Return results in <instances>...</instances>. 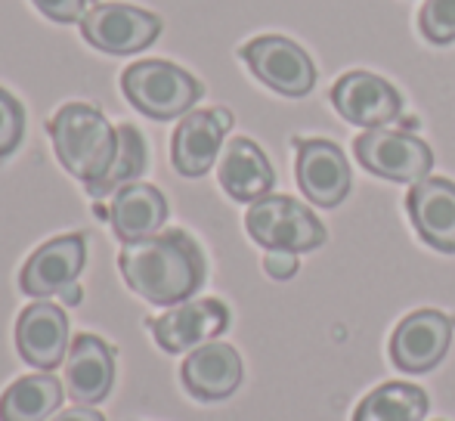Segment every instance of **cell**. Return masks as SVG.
<instances>
[{
	"instance_id": "6da1fadb",
	"label": "cell",
	"mask_w": 455,
	"mask_h": 421,
	"mask_svg": "<svg viewBox=\"0 0 455 421\" xmlns=\"http://www.w3.org/2000/svg\"><path fill=\"white\" fill-rule=\"evenodd\" d=\"M121 276L143 301L156 307H177L192 301L208 276V264L198 242L183 229L156 233L149 239L127 242L121 248Z\"/></svg>"
},
{
	"instance_id": "7a4b0ae2",
	"label": "cell",
	"mask_w": 455,
	"mask_h": 421,
	"mask_svg": "<svg viewBox=\"0 0 455 421\" xmlns=\"http://www.w3.org/2000/svg\"><path fill=\"white\" fill-rule=\"evenodd\" d=\"M50 139L60 164L87 187H96L108 174L118 149V131L100 108L87 103H68L50 118Z\"/></svg>"
},
{
	"instance_id": "3957f363",
	"label": "cell",
	"mask_w": 455,
	"mask_h": 421,
	"mask_svg": "<svg viewBox=\"0 0 455 421\" xmlns=\"http://www.w3.org/2000/svg\"><path fill=\"white\" fill-rule=\"evenodd\" d=\"M121 91L127 103L152 121H171L189 115L192 106L202 99V84L186 68L164 60L133 62L121 75Z\"/></svg>"
},
{
	"instance_id": "277c9868",
	"label": "cell",
	"mask_w": 455,
	"mask_h": 421,
	"mask_svg": "<svg viewBox=\"0 0 455 421\" xmlns=\"http://www.w3.org/2000/svg\"><path fill=\"white\" fill-rule=\"evenodd\" d=\"M245 229L267 251L307 254L316 251L329 239L319 217L291 195H267L254 202L245 214Z\"/></svg>"
},
{
	"instance_id": "5b68a950",
	"label": "cell",
	"mask_w": 455,
	"mask_h": 421,
	"mask_svg": "<svg viewBox=\"0 0 455 421\" xmlns=\"http://www.w3.org/2000/svg\"><path fill=\"white\" fill-rule=\"evenodd\" d=\"M356 162L369 174L384 177L390 183H421L434 168V152L425 139L403 131L375 127L354 139Z\"/></svg>"
},
{
	"instance_id": "8992f818",
	"label": "cell",
	"mask_w": 455,
	"mask_h": 421,
	"mask_svg": "<svg viewBox=\"0 0 455 421\" xmlns=\"http://www.w3.org/2000/svg\"><path fill=\"white\" fill-rule=\"evenodd\" d=\"M81 35L100 53L131 56L158 41L162 19L131 4H93L81 19Z\"/></svg>"
},
{
	"instance_id": "52a82bcc",
	"label": "cell",
	"mask_w": 455,
	"mask_h": 421,
	"mask_svg": "<svg viewBox=\"0 0 455 421\" xmlns=\"http://www.w3.org/2000/svg\"><path fill=\"white\" fill-rule=\"evenodd\" d=\"M239 56L245 60V66L254 72V78L260 84H267L270 91L282 93V97H307L316 84V66L304 53V47H298L294 41L279 35H264L248 41L239 50Z\"/></svg>"
},
{
	"instance_id": "ba28073f",
	"label": "cell",
	"mask_w": 455,
	"mask_h": 421,
	"mask_svg": "<svg viewBox=\"0 0 455 421\" xmlns=\"http://www.w3.org/2000/svg\"><path fill=\"white\" fill-rule=\"evenodd\" d=\"M87 260V239L81 233L56 235L44 242L19 273V289L28 298L47 301L53 295H62L68 285L78 282Z\"/></svg>"
},
{
	"instance_id": "9c48e42d",
	"label": "cell",
	"mask_w": 455,
	"mask_h": 421,
	"mask_svg": "<svg viewBox=\"0 0 455 421\" xmlns=\"http://www.w3.org/2000/svg\"><path fill=\"white\" fill-rule=\"evenodd\" d=\"M294 146H298L294 174H298L300 193L319 208H338L354 187L341 146L329 143V139H294Z\"/></svg>"
},
{
	"instance_id": "30bf717a",
	"label": "cell",
	"mask_w": 455,
	"mask_h": 421,
	"mask_svg": "<svg viewBox=\"0 0 455 421\" xmlns=\"http://www.w3.org/2000/svg\"><path fill=\"white\" fill-rule=\"evenodd\" d=\"M455 322L440 310H415L396 325L390 338V360L403 372H431L443 362L452 344Z\"/></svg>"
},
{
	"instance_id": "8fae6325",
	"label": "cell",
	"mask_w": 455,
	"mask_h": 421,
	"mask_svg": "<svg viewBox=\"0 0 455 421\" xmlns=\"http://www.w3.org/2000/svg\"><path fill=\"white\" fill-rule=\"evenodd\" d=\"M149 329L162 350L183 353L223 335L229 329V310L217 298H198V301H183L177 307H168L162 316L149 319Z\"/></svg>"
},
{
	"instance_id": "7c38bea8",
	"label": "cell",
	"mask_w": 455,
	"mask_h": 421,
	"mask_svg": "<svg viewBox=\"0 0 455 421\" xmlns=\"http://www.w3.org/2000/svg\"><path fill=\"white\" fill-rule=\"evenodd\" d=\"M331 106L356 127H384L403 115V97L390 81L371 72H347L331 87Z\"/></svg>"
},
{
	"instance_id": "4fadbf2b",
	"label": "cell",
	"mask_w": 455,
	"mask_h": 421,
	"mask_svg": "<svg viewBox=\"0 0 455 421\" xmlns=\"http://www.w3.org/2000/svg\"><path fill=\"white\" fill-rule=\"evenodd\" d=\"M233 127V112L227 108H202L180 118L171 139V162L177 174L204 177L214 168L227 131Z\"/></svg>"
},
{
	"instance_id": "5bb4252c",
	"label": "cell",
	"mask_w": 455,
	"mask_h": 421,
	"mask_svg": "<svg viewBox=\"0 0 455 421\" xmlns=\"http://www.w3.org/2000/svg\"><path fill=\"white\" fill-rule=\"evenodd\" d=\"M68 316L50 301H35L19 314L16 350L37 372H53L68 356Z\"/></svg>"
},
{
	"instance_id": "9a60e30c",
	"label": "cell",
	"mask_w": 455,
	"mask_h": 421,
	"mask_svg": "<svg viewBox=\"0 0 455 421\" xmlns=\"http://www.w3.org/2000/svg\"><path fill=\"white\" fill-rule=\"evenodd\" d=\"M406 210L415 233L434 251L455 254V183L425 177L406 195Z\"/></svg>"
},
{
	"instance_id": "2e32d148",
	"label": "cell",
	"mask_w": 455,
	"mask_h": 421,
	"mask_svg": "<svg viewBox=\"0 0 455 421\" xmlns=\"http://www.w3.org/2000/svg\"><path fill=\"white\" fill-rule=\"evenodd\" d=\"M217 177H220L223 193L233 202H245V205L267 199L275 187V171L270 158L248 137H235L223 146Z\"/></svg>"
},
{
	"instance_id": "e0dca14e",
	"label": "cell",
	"mask_w": 455,
	"mask_h": 421,
	"mask_svg": "<svg viewBox=\"0 0 455 421\" xmlns=\"http://www.w3.org/2000/svg\"><path fill=\"white\" fill-rule=\"evenodd\" d=\"M115 385V350L96 335H78L66 356V391L75 403L96 406Z\"/></svg>"
},
{
	"instance_id": "ac0fdd59",
	"label": "cell",
	"mask_w": 455,
	"mask_h": 421,
	"mask_svg": "<svg viewBox=\"0 0 455 421\" xmlns=\"http://www.w3.org/2000/svg\"><path fill=\"white\" fill-rule=\"evenodd\" d=\"M180 378L196 400H227L242 385V356L223 341H208L186 356Z\"/></svg>"
},
{
	"instance_id": "d6986e66",
	"label": "cell",
	"mask_w": 455,
	"mask_h": 421,
	"mask_svg": "<svg viewBox=\"0 0 455 421\" xmlns=\"http://www.w3.org/2000/svg\"><path fill=\"white\" fill-rule=\"evenodd\" d=\"M168 220V199L152 183H131L121 187L108 202V223L118 242H140L162 233Z\"/></svg>"
},
{
	"instance_id": "ffe728a7",
	"label": "cell",
	"mask_w": 455,
	"mask_h": 421,
	"mask_svg": "<svg viewBox=\"0 0 455 421\" xmlns=\"http://www.w3.org/2000/svg\"><path fill=\"white\" fill-rule=\"evenodd\" d=\"M62 397L66 391L50 372L19 378L0 397V421H50L62 406Z\"/></svg>"
},
{
	"instance_id": "44dd1931",
	"label": "cell",
	"mask_w": 455,
	"mask_h": 421,
	"mask_svg": "<svg viewBox=\"0 0 455 421\" xmlns=\"http://www.w3.org/2000/svg\"><path fill=\"white\" fill-rule=\"evenodd\" d=\"M427 393L415 385L403 381H387L365 393L363 403L356 406L354 421H421L427 416Z\"/></svg>"
},
{
	"instance_id": "7402d4cb",
	"label": "cell",
	"mask_w": 455,
	"mask_h": 421,
	"mask_svg": "<svg viewBox=\"0 0 455 421\" xmlns=\"http://www.w3.org/2000/svg\"><path fill=\"white\" fill-rule=\"evenodd\" d=\"M146 164H149V155H146V139L143 133L133 124H121L118 127V149H115V162L108 168V174L102 177L96 187H87V195L91 199H106V195H115L121 187H131L143 177Z\"/></svg>"
},
{
	"instance_id": "603a6c76",
	"label": "cell",
	"mask_w": 455,
	"mask_h": 421,
	"mask_svg": "<svg viewBox=\"0 0 455 421\" xmlns=\"http://www.w3.org/2000/svg\"><path fill=\"white\" fill-rule=\"evenodd\" d=\"M419 28L431 44L455 41V0H427L419 12Z\"/></svg>"
},
{
	"instance_id": "cb8c5ba5",
	"label": "cell",
	"mask_w": 455,
	"mask_h": 421,
	"mask_svg": "<svg viewBox=\"0 0 455 421\" xmlns=\"http://www.w3.org/2000/svg\"><path fill=\"white\" fill-rule=\"evenodd\" d=\"M25 133V108L12 93L0 87V158L12 155Z\"/></svg>"
},
{
	"instance_id": "d4e9b609",
	"label": "cell",
	"mask_w": 455,
	"mask_h": 421,
	"mask_svg": "<svg viewBox=\"0 0 455 421\" xmlns=\"http://www.w3.org/2000/svg\"><path fill=\"white\" fill-rule=\"evenodd\" d=\"M35 6L47 19L62 22V25L81 22V19H84V12H87V0H35Z\"/></svg>"
},
{
	"instance_id": "484cf974",
	"label": "cell",
	"mask_w": 455,
	"mask_h": 421,
	"mask_svg": "<svg viewBox=\"0 0 455 421\" xmlns=\"http://www.w3.org/2000/svg\"><path fill=\"white\" fill-rule=\"evenodd\" d=\"M264 270H267V276L285 282V279H291L294 273H298V254L294 251H267Z\"/></svg>"
},
{
	"instance_id": "4316f807",
	"label": "cell",
	"mask_w": 455,
	"mask_h": 421,
	"mask_svg": "<svg viewBox=\"0 0 455 421\" xmlns=\"http://www.w3.org/2000/svg\"><path fill=\"white\" fill-rule=\"evenodd\" d=\"M50 421H106V418H102L93 406H75V409L60 412V416H53Z\"/></svg>"
},
{
	"instance_id": "83f0119b",
	"label": "cell",
	"mask_w": 455,
	"mask_h": 421,
	"mask_svg": "<svg viewBox=\"0 0 455 421\" xmlns=\"http://www.w3.org/2000/svg\"><path fill=\"white\" fill-rule=\"evenodd\" d=\"M60 298H62V304H66V307H78V304H81V285L78 282L68 285V289L62 291Z\"/></svg>"
}]
</instances>
